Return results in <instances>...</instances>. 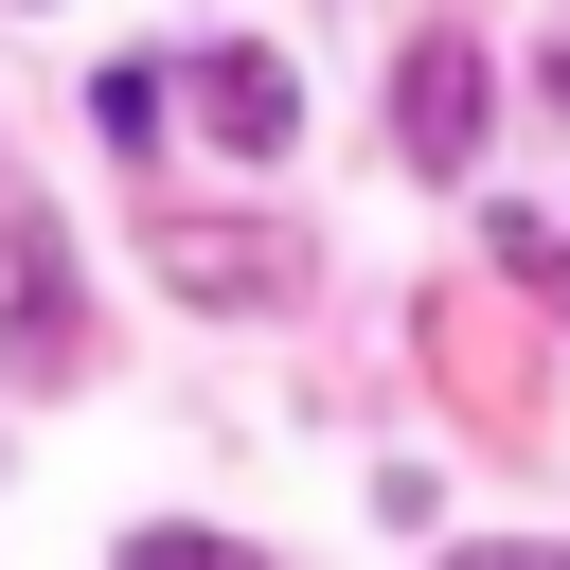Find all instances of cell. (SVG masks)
Here are the masks:
<instances>
[{
    "instance_id": "obj_5",
    "label": "cell",
    "mask_w": 570,
    "mask_h": 570,
    "mask_svg": "<svg viewBox=\"0 0 570 570\" xmlns=\"http://www.w3.org/2000/svg\"><path fill=\"white\" fill-rule=\"evenodd\" d=\"M125 570H249L232 534H125Z\"/></svg>"
},
{
    "instance_id": "obj_6",
    "label": "cell",
    "mask_w": 570,
    "mask_h": 570,
    "mask_svg": "<svg viewBox=\"0 0 570 570\" xmlns=\"http://www.w3.org/2000/svg\"><path fill=\"white\" fill-rule=\"evenodd\" d=\"M463 570H570V552H463Z\"/></svg>"
},
{
    "instance_id": "obj_2",
    "label": "cell",
    "mask_w": 570,
    "mask_h": 570,
    "mask_svg": "<svg viewBox=\"0 0 570 570\" xmlns=\"http://www.w3.org/2000/svg\"><path fill=\"white\" fill-rule=\"evenodd\" d=\"M196 125H214L232 160H285V142H303V71H285V53H214V71H196Z\"/></svg>"
},
{
    "instance_id": "obj_1",
    "label": "cell",
    "mask_w": 570,
    "mask_h": 570,
    "mask_svg": "<svg viewBox=\"0 0 570 570\" xmlns=\"http://www.w3.org/2000/svg\"><path fill=\"white\" fill-rule=\"evenodd\" d=\"M392 142H410L428 178L481 160V53H463V36H410V53H392Z\"/></svg>"
},
{
    "instance_id": "obj_3",
    "label": "cell",
    "mask_w": 570,
    "mask_h": 570,
    "mask_svg": "<svg viewBox=\"0 0 570 570\" xmlns=\"http://www.w3.org/2000/svg\"><path fill=\"white\" fill-rule=\"evenodd\" d=\"M160 285H196V303H285V249H267V232H160Z\"/></svg>"
},
{
    "instance_id": "obj_4",
    "label": "cell",
    "mask_w": 570,
    "mask_h": 570,
    "mask_svg": "<svg viewBox=\"0 0 570 570\" xmlns=\"http://www.w3.org/2000/svg\"><path fill=\"white\" fill-rule=\"evenodd\" d=\"M89 125H107V142H160V125H178V89H160V71H107V89H89Z\"/></svg>"
}]
</instances>
